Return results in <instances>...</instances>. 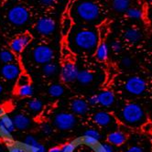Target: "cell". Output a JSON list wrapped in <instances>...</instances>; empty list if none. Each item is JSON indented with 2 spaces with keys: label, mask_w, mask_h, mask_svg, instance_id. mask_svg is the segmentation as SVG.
<instances>
[{
  "label": "cell",
  "mask_w": 152,
  "mask_h": 152,
  "mask_svg": "<svg viewBox=\"0 0 152 152\" xmlns=\"http://www.w3.org/2000/svg\"><path fill=\"white\" fill-rule=\"evenodd\" d=\"M72 50L79 52H92L99 44V35L93 29L83 28L75 30L70 36Z\"/></svg>",
  "instance_id": "6da1fadb"
},
{
  "label": "cell",
  "mask_w": 152,
  "mask_h": 152,
  "mask_svg": "<svg viewBox=\"0 0 152 152\" xmlns=\"http://www.w3.org/2000/svg\"><path fill=\"white\" fill-rule=\"evenodd\" d=\"M121 115L126 123L135 125L143 120L145 113L143 111V108L138 104L128 103L122 108Z\"/></svg>",
  "instance_id": "3957f363"
},
{
  "label": "cell",
  "mask_w": 152,
  "mask_h": 152,
  "mask_svg": "<svg viewBox=\"0 0 152 152\" xmlns=\"http://www.w3.org/2000/svg\"><path fill=\"white\" fill-rule=\"evenodd\" d=\"M74 14L79 20L86 23L94 22L100 17V8L96 3L89 0H81L74 6Z\"/></svg>",
  "instance_id": "7a4b0ae2"
},
{
  "label": "cell",
  "mask_w": 152,
  "mask_h": 152,
  "mask_svg": "<svg viewBox=\"0 0 152 152\" xmlns=\"http://www.w3.org/2000/svg\"><path fill=\"white\" fill-rule=\"evenodd\" d=\"M81 142L86 146H88V147H91V148H95V146L99 143V141L98 140H96L93 137H85L83 136L81 139Z\"/></svg>",
  "instance_id": "1f68e13d"
},
{
  "label": "cell",
  "mask_w": 152,
  "mask_h": 152,
  "mask_svg": "<svg viewBox=\"0 0 152 152\" xmlns=\"http://www.w3.org/2000/svg\"><path fill=\"white\" fill-rule=\"evenodd\" d=\"M2 92H3V86H2L1 83H0V94H2Z\"/></svg>",
  "instance_id": "f6af8a7d"
},
{
  "label": "cell",
  "mask_w": 152,
  "mask_h": 152,
  "mask_svg": "<svg viewBox=\"0 0 152 152\" xmlns=\"http://www.w3.org/2000/svg\"><path fill=\"white\" fill-rule=\"evenodd\" d=\"M126 141V136L121 131H113L107 136V142L111 146H122Z\"/></svg>",
  "instance_id": "e0dca14e"
},
{
  "label": "cell",
  "mask_w": 152,
  "mask_h": 152,
  "mask_svg": "<svg viewBox=\"0 0 152 152\" xmlns=\"http://www.w3.org/2000/svg\"><path fill=\"white\" fill-rule=\"evenodd\" d=\"M57 71H58V65L51 61L44 64L42 67V72L46 76H52L57 72Z\"/></svg>",
  "instance_id": "4316f807"
},
{
  "label": "cell",
  "mask_w": 152,
  "mask_h": 152,
  "mask_svg": "<svg viewBox=\"0 0 152 152\" xmlns=\"http://www.w3.org/2000/svg\"><path fill=\"white\" fill-rule=\"evenodd\" d=\"M17 94L20 97H30L33 94V87H32L31 83L26 84L17 87Z\"/></svg>",
  "instance_id": "484cf974"
},
{
  "label": "cell",
  "mask_w": 152,
  "mask_h": 152,
  "mask_svg": "<svg viewBox=\"0 0 152 152\" xmlns=\"http://www.w3.org/2000/svg\"><path fill=\"white\" fill-rule=\"evenodd\" d=\"M39 2L44 6H50L55 2V0H39Z\"/></svg>",
  "instance_id": "b9f144b4"
},
{
  "label": "cell",
  "mask_w": 152,
  "mask_h": 152,
  "mask_svg": "<svg viewBox=\"0 0 152 152\" xmlns=\"http://www.w3.org/2000/svg\"><path fill=\"white\" fill-rule=\"evenodd\" d=\"M28 109L31 112H33V113H39V112H40L42 110L43 104H42V102L40 100L32 99V100H30L28 103Z\"/></svg>",
  "instance_id": "f1b7e54d"
},
{
  "label": "cell",
  "mask_w": 152,
  "mask_h": 152,
  "mask_svg": "<svg viewBox=\"0 0 152 152\" xmlns=\"http://www.w3.org/2000/svg\"><path fill=\"white\" fill-rule=\"evenodd\" d=\"M4 115H5V110H4L3 108L1 107V108H0V117L3 116Z\"/></svg>",
  "instance_id": "ee69618b"
},
{
  "label": "cell",
  "mask_w": 152,
  "mask_h": 152,
  "mask_svg": "<svg viewBox=\"0 0 152 152\" xmlns=\"http://www.w3.org/2000/svg\"><path fill=\"white\" fill-rule=\"evenodd\" d=\"M111 49L115 53H118V52H120L121 50H122V44L120 43V41H118V40H115L112 42V44H111Z\"/></svg>",
  "instance_id": "d590c367"
},
{
  "label": "cell",
  "mask_w": 152,
  "mask_h": 152,
  "mask_svg": "<svg viewBox=\"0 0 152 152\" xmlns=\"http://www.w3.org/2000/svg\"><path fill=\"white\" fill-rule=\"evenodd\" d=\"M35 29L38 33L43 36L51 35L56 29V22L52 18L43 17L39 18L35 25Z\"/></svg>",
  "instance_id": "ba28073f"
},
{
  "label": "cell",
  "mask_w": 152,
  "mask_h": 152,
  "mask_svg": "<svg viewBox=\"0 0 152 152\" xmlns=\"http://www.w3.org/2000/svg\"><path fill=\"white\" fill-rule=\"evenodd\" d=\"M132 59L131 58H129V57H124L121 61V64H122V66L125 67V68H129V67H131L132 66Z\"/></svg>",
  "instance_id": "8d00e7d4"
},
{
  "label": "cell",
  "mask_w": 152,
  "mask_h": 152,
  "mask_svg": "<svg viewBox=\"0 0 152 152\" xmlns=\"http://www.w3.org/2000/svg\"><path fill=\"white\" fill-rule=\"evenodd\" d=\"M0 152H4V149H3L2 147H0Z\"/></svg>",
  "instance_id": "bcb514c9"
},
{
  "label": "cell",
  "mask_w": 152,
  "mask_h": 152,
  "mask_svg": "<svg viewBox=\"0 0 152 152\" xmlns=\"http://www.w3.org/2000/svg\"><path fill=\"white\" fill-rule=\"evenodd\" d=\"M24 148L28 152H47L46 148L39 143L33 136H27L24 138Z\"/></svg>",
  "instance_id": "9a60e30c"
},
{
  "label": "cell",
  "mask_w": 152,
  "mask_h": 152,
  "mask_svg": "<svg viewBox=\"0 0 152 152\" xmlns=\"http://www.w3.org/2000/svg\"><path fill=\"white\" fill-rule=\"evenodd\" d=\"M74 152H95V151H94V148L88 147V146L83 144L82 142H80L78 144H76Z\"/></svg>",
  "instance_id": "836d02e7"
},
{
  "label": "cell",
  "mask_w": 152,
  "mask_h": 152,
  "mask_svg": "<svg viewBox=\"0 0 152 152\" xmlns=\"http://www.w3.org/2000/svg\"><path fill=\"white\" fill-rule=\"evenodd\" d=\"M147 1H148V3H152V0H147Z\"/></svg>",
  "instance_id": "7dc6e473"
},
{
  "label": "cell",
  "mask_w": 152,
  "mask_h": 152,
  "mask_svg": "<svg viewBox=\"0 0 152 152\" xmlns=\"http://www.w3.org/2000/svg\"><path fill=\"white\" fill-rule=\"evenodd\" d=\"M17 87H19V86H22V85H26L30 83V79L28 77V75L25 74V73H21L19 75V77L17 79Z\"/></svg>",
  "instance_id": "d6a6232c"
},
{
  "label": "cell",
  "mask_w": 152,
  "mask_h": 152,
  "mask_svg": "<svg viewBox=\"0 0 152 152\" xmlns=\"http://www.w3.org/2000/svg\"><path fill=\"white\" fill-rule=\"evenodd\" d=\"M83 136L93 137V138L98 140V141L101 138V135H100L99 131L97 129H95V128H88V129H86L85 131H84V133H83Z\"/></svg>",
  "instance_id": "4dcf8cb0"
},
{
  "label": "cell",
  "mask_w": 152,
  "mask_h": 152,
  "mask_svg": "<svg viewBox=\"0 0 152 152\" xmlns=\"http://www.w3.org/2000/svg\"><path fill=\"white\" fill-rule=\"evenodd\" d=\"M31 41V36L28 34H21L14 38L10 42V50L14 53L19 54L22 52Z\"/></svg>",
  "instance_id": "8fae6325"
},
{
  "label": "cell",
  "mask_w": 152,
  "mask_h": 152,
  "mask_svg": "<svg viewBox=\"0 0 152 152\" xmlns=\"http://www.w3.org/2000/svg\"><path fill=\"white\" fill-rule=\"evenodd\" d=\"M0 73L4 79L7 81H15L22 73V70H21V67L18 63H7L4 64L0 69Z\"/></svg>",
  "instance_id": "9c48e42d"
},
{
  "label": "cell",
  "mask_w": 152,
  "mask_h": 152,
  "mask_svg": "<svg viewBox=\"0 0 152 152\" xmlns=\"http://www.w3.org/2000/svg\"><path fill=\"white\" fill-rule=\"evenodd\" d=\"M72 27V20L69 14H65L61 22V34L63 37H66L70 34V31Z\"/></svg>",
  "instance_id": "603a6c76"
},
{
  "label": "cell",
  "mask_w": 152,
  "mask_h": 152,
  "mask_svg": "<svg viewBox=\"0 0 152 152\" xmlns=\"http://www.w3.org/2000/svg\"><path fill=\"white\" fill-rule=\"evenodd\" d=\"M7 19L14 26H23L29 19V12L24 6H14L8 10Z\"/></svg>",
  "instance_id": "277c9868"
},
{
  "label": "cell",
  "mask_w": 152,
  "mask_h": 152,
  "mask_svg": "<svg viewBox=\"0 0 152 152\" xmlns=\"http://www.w3.org/2000/svg\"><path fill=\"white\" fill-rule=\"evenodd\" d=\"M126 16L131 19H140L143 16L142 10L137 7H129L126 11Z\"/></svg>",
  "instance_id": "83f0119b"
},
{
  "label": "cell",
  "mask_w": 152,
  "mask_h": 152,
  "mask_svg": "<svg viewBox=\"0 0 152 152\" xmlns=\"http://www.w3.org/2000/svg\"><path fill=\"white\" fill-rule=\"evenodd\" d=\"M78 72H79V70L75 63L72 61H66L63 64V66L61 68V78L64 83H70L76 81Z\"/></svg>",
  "instance_id": "30bf717a"
},
{
  "label": "cell",
  "mask_w": 152,
  "mask_h": 152,
  "mask_svg": "<svg viewBox=\"0 0 152 152\" xmlns=\"http://www.w3.org/2000/svg\"><path fill=\"white\" fill-rule=\"evenodd\" d=\"M108 55H109V48H108V45L104 41L100 42L95 49L94 56L96 60L99 61H105L108 59Z\"/></svg>",
  "instance_id": "ffe728a7"
},
{
  "label": "cell",
  "mask_w": 152,
  "mask_h": 152,
  "mask_svg": "<svg viewBox=\"0 0 152 152\" xmlns=\"http://www.w3.org/2000/svg\"><path fill=\"white\" fill-rule=\"evenodd\" d=\"M95 152H115L113 146L108 143H98L94 148Z\"/></svg>",
  "instance_id": "f546056e"
},
{
  "label": "cell",
  "mask_w": 152,
  "mask_h": 152,
  "mask_svg": "<svg viewBox=\"0 0 152 152\" xmlns=\"http://www.w3.org/2000/svg\"><path fill=\"white\" fill-rule=\"evenodd\" d=\"M9 152H27V150L24 148V147L18 146V145H12L9 148Z\"/></svg>",
  "instance_id": "f35d334b"
},
{
  "label": "cell",
  "mask_w": 152,
  "mask_h": 152,
  "mask_svg": "<svg viewBox=\"0 0 152 152\" xmlns=\"http://www.w3.org/2000/svg\"><path fill=\"white\" fill-rule=\"evenodd\" d=\"M54 58V51L49 45L40 44L35 47L32 50V59L38 63L44 65L48 62H50Z\"/></svg>",
  "instance_id": "5b68a950"
},
{
  "label": "cell",
  "mask_w": 152,
  "mask_h": 152,
  "mask_svg": "<svg viewBox=\"0 0 152 152\" xmlns=\"http://www.w3.org/2000/svg\"><path fill=\"white\" fill-rule=\"evenodd\" d=\"M93 121L101 127H107L114 123V117L110 113L99 111L93 115Z\"/></svg>",
  "instance_id": "4fadbf2b"
},
{
  "label": "cell",
  "mask_w": 152,
  "mask_h": 152,
  "mask_svg": "<svg viewBox=\"0 0 152 152\" xmlns=\"http://www.w3.org/2000/svg\"><path fill=\"white\" fill-rule=\"evenodd\" d=\"M124 88L128 94L139 96L145 93L147 89V82L139 76H131L126 81Z\"/></svg>",
  "instance_id": "8992f818"
},
{
  "label": "cell",
  "mask_w": 152,
  "mask_h": 152,
  "mask_svg": "<svg viewBox=\"0 0 152 152\" xmlns=\"http://www.w3.org/2000/svg\"><path fill=\"white\" fill-rule=\"evenodd\" d=\"M96 96H97V100H98V104H100L104 107L112 106L115 101V94L111 90L101 91Z\"/></svg>",
  "instance_id": "2e32d148"
},
{
  "label": "cell",
  "mask_w": 152,
  "mask_h": 152,
  "mask_svg": "<svg viewBox=\"0 0 152 152\" xmlns=\"http://www.w3.org/2000/svg\"><path fill=\"white\" fill-rule=\"evenodd\" d=\"M76 142H69L67 144H64L61 148V152H74L76 148Z\"/></svg>",
  "instance_id": "e575fe53"
},
{
  "label": "cell",
  "mask_w": 152,
  "mask_h": 152,
  "mask_svg": "<svg viewBox=\"0 0 152 152\" xmlns=\"http://www.w3.org/2000/svg\"><path fill=\"white\" fill-rule=\"evenodd\" d=\"M88 104L89 105H96L98 104V100H97V96L96 95H93L91 97H89L88 98V101H87Z\"/></svg>",
  "instance_id": "ab89813d"
},
{
  "label": "cell",
  "mask_w": 152,
  "mask_h": 152,
  "mask_svg": "<svg viewBox=\"0 0 152 152\" xmlns=\"http://www.w3.org/2000/svg\"><path fill=\"white\" fill-rule=\"evenodd\" d=\"M48 93L51 97L57 98V97H60L64 94V88L60 83H54V84H51L49 87Z\"/></svg>",
  "instance_id": "d4e9b609"
},
{
  "label": "cell",
  "mask_w": 152,
  "mask_h": 152,
  "mask_svg": "<svg viewBox=\"0 0 152 152\" xmlns=\"http://www.w3.org/2000/svg\"><path fill=\"white\" fill-rule=\"evenodd\" d=\"M40 129H41V132L44 135H50L52 132V128L49 124H43Z\"/></svg>",
  "instance_id": "74e56055"
},
{
  "label": "cell",
  "mask_w": 152,
  "mask_h": 152,
  "mask_svg": "<svg viewBox=\"0 0 152 152\" xmlns=\"http://www.w3.org/2000/svg\"><path fill=\"white\" fill-rule=\"evenodd\" d=\"M124 37L129 43L136 44V43H138L141 40V39H142V33L137 28H129L125 31Z\"/></svg>",
  "instance_id": "d6986e66"
},
{
  "label": "cell",
  "mask_w": 152,
  "mask_h": 152,
  "mask_svg": "<svg viewBox=\"0 0 152 152\" xmlns=\"http://www.w3.org/2000/svg\"><path fill=\"white\" fill-rule=\"evenodd\" d=\"M76 124H77V119L73 114L71 113L61 112L57 114L54 117V125L61 131L71 130L76 126Z\"/></svg>",
  "instance_id": "52a82bcc"
},
{
  "label": "cell",
  "mask_w": 152,
  "mask_h": 152,
  "mask_svg": "<svg viewBox=\"0 0 152 152\" xmlns=\"http://www.w3.org/2000/svg\"><path fill=\"white\" fill-rule=\"evenodd\" d=\"M71 109L75 115H84L89 111V104L83 98H75L71 102Z\"/></svg>",
  "instance_id": "5bb4252c"
},
{
  "label": "cell",
  "mask_w": 152,
  "mask_h": 152,
  "mask_svg": "<svg viewBox=\"0 0 152 152\" xmlns=\"http://www.w3.org/2000/svg\"><path fill=\"white\" fill-rule=\"evenodd\" d=\"M12 121L15 128L19 130H25L30 126V119L28 115L24 114H17L13 118Z\"/></svg>",
  "instance_id": "ac0fdd59"
},
{
  "label": "cell",
  "mask_w": 152,
  "mask_h": 152,
  "mask_svg": "<svg viewBox=\"0 0 152 152\" xmlns=\"http://www.w3.org/2000/svg\"><path fill=\"white\" fill-rule=\"evenodd\" d=\"M15 131V126L12 121V118L8 115H4L0 117V135L3 137L9 138L11 134Z\"/></svg>",
  "instance_id": "7c38bea8"
},
{
  "label": "cell",
  "mask_w": 152,
  "mask_h": 152,
  "mask_svg": "<svg viewBox=\"0 0 152 152\" xmlns=\"http://www.w3.org/2000/svg\"><path fill=\"white\" fill-rule=\"evenodd\" d=\"M130 4V0H112V8L116 12H126Z\"/></svg>",
  "instance_id": "7402d4cb"
},
{
  "label": "cell",
  "mask_w": 152,
  "mask_h": 152,
  "mask_svg": "<svg viewBox=\"0 0 152 152\" xmlns=\"http://www.w3.org/2000/svg\"><path fill=\"white\" fill-rule=\"evenodd\" d=\"M126 152H144V150L139 146H132L126 150Z\"/></svg>",
  "instance_id": "60d3db41"
},
{
  "label": "cell",
  "mask_w": 152,
  "mask_h": 152,
  "mask_svg": "<svg viewBox=\"0 0 152 152\" xmlns=\"http://www.w3.org/2000/svg\"><path fill=\"white\" fill-rule=\"evenodd\" d=\"M94 80V74L87 70L79 71L77 74V78H76V81H78L80 83L84 85L91 83Z\"/></svg>",
  "instance_id": "44dd1931"
},
{
  "label": "cell",
  "mask_w": 152,
  "mask_h": 152,
  "mask_svg": "<svg viewBox=\"0 0 152 152\" xmlns=\"http://www.w3.org/2000/svg\"><path fill=\"white\" fill-rule=\"evenodd\" d=\"M48 152H61V148L60 147H53Z\"/></svg>",
  "instance_id": "7bdbcfd3"
},
{
  "label": "cell",
  "mask_w": 152,
  "mask_h": 152,
  "mask_svg": "<svg viewBox=\"0 0 152 152\" xmlns=\"http://www.w3.org/2000/svg\"><path fill=\"white\" fill-rule=\"evenodd\" d=\"M15 61H16L15 53L12 52L10 50H3L0 51V61L3 62L4 64L12 63L15 62Z\"/></svg>",
  "instance_id": "cb8c5ba5"
}]
</instances>
